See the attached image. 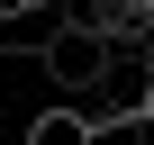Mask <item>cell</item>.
Listing matches in <instances>:
<instances>
[{"label": "cell", "mask_w": 154, "mask_h": 145, "mask_svg": "<svg viewBox=\"0 0 154 145\" xmlns=\"http://www.w3.org/2000/svg\"><path fill=\"white\" fill-rule=\"evenodd\" d=\"M27 9H45V0H0V27H9V18H27Z\"/></svg>", "instance_id": "cell-3"}, {"label": "cell", "mask_w": 154, "mask_h": 145, "mask_svg": "<svg viewBox=\"0 0 154 145\" xmlns=\"http://www.w3.org/2000/svg\"><path fill=\"white\" fill-rule=\"evenodd\" d=\"M136 109H145V127H154V72H145V91H136Z\"/></svg>", "instance_id": "cell-4"}, {"label": "cell", "mask_w": 154, "mask_h": 145, "mask_svg": "<svg viewBox=\"0 0 154 145\" xmlns=\"http://www.w3.org/2000/svg\"><path fill=\"white\" fill-rule=\"evenodd\" d=\"M145 145H154V136H145Z\"/></svg>", "instance_id": "cell-5"}, {"label": "cell", "mask_w": 154, "mask_h": 145, "mask_svg": "<svg viewBox=\"0 0 154 145\" xmlns=\"http://www.w3.org/2000/svg\"><path fill=\"white\" fill-rule=\"evenodd\" d=\"M27 145H91V109H72V100L36 109V118H27Z\"/></svg>", "instance_id": "cell-2"}, {"label": "cell", "mask_w": 154, "mask_h": 145, "mask_svg": "<svg viewBox=\"0 0 154 145\" xmlns=\"http://www.w3.org/2000/svg\"><path fill=\"white\" fill-rule=\"evenodd\" d=\"M36 63L54 72V91H63V100L109 91V36H100V27H63V18H54V36L36 45Z\"/></svg>", "instance_id": "cell-1"}]
</instances>
